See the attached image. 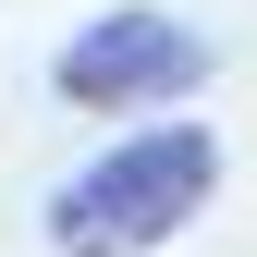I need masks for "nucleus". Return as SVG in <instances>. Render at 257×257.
<instances>
[{
    "instance_id": "obj_1",
    "label": "nucleus",
    "mask_w": 257,
    "mask_h": 257,
    "mask_svg": "<svg viewBox=\"0 0 257 257\" xmlns=\"http://www.w3.org/2000/svg\"><path fill=\"white\" fill-rule=\"evenodd\" d=\"M220 196V135L208 122H147V135H122L110 159H86L74 184L37 208V233L61 257H147L172 245L184 220Z\"/></svg>"
},
{
    "instance_id": "obj_2",
    "label": "nucleus",
    "mask_w": 257,
    "mask_h": 257,
    "mask_svg": "<svg viewBox=\"0 0 257 257\" xmlns=\"http://www.w3.org/2000/svg\"><path fill=\"white\" fill-rule=\"evenodd\" d=\"M208 74V37L196 25H172V13H110V25H86L74 49H61V98L74 110H172L184 86Z\"/></svg>"
}]
</instances>
